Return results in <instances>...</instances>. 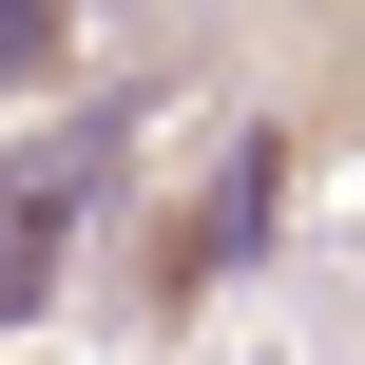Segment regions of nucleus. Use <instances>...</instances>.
Returning a JSON list of instances; mask_svg holds the SVG:
<instances>
[{"label": "nucleus", "mask_w": 365, "mask_h": 365, "mask_svg": "<svg viewBox=\"0 0 365 365\" xmlns=\"http://www.w3.org/2000/svg\"><path fill=\"white\" fill-rule=\"evenodd\" d=\"M58 250H77V231H38V212H0V327H38V289H58Z\"/></svg>", "instance_id": "nucleus-2"}, {"label": "nucleus", "mask_w": 365, "mask_h": 365, "mask_svg": "<svg viewBox=\"0 0 365 365\" xmlns=\"http://www.w3.org/2000/svg\"><path fill=\"white\" fill-rule=\"evenodd\" d=\"M269 212H289V135H231V154H212V212H173V289L250 269V250H269Z\"/></svg>", "instance_id": "nucleus-1"}, {"label": "nucleus", "mask_w": 365, "mask_h": 365, "mask_svg": "<svg viewBox=\"0 0 365 365\" xmlns=\"http://www.w3.org/2000/svg\"><path fill=\"white\" fill-rule=\"evenodd\" d=\"M77 58V0H0V77H58Z\"/></svg>", "instance_id": "nucleus-3"}]
</instances>
